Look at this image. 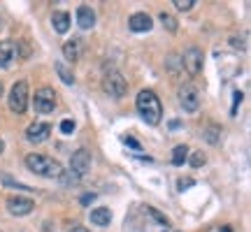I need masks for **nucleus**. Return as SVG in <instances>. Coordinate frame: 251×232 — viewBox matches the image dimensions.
<instances>
[{
  "label": "nucleus",
  "mask_w": 251,
  "mask_h": 232,
  "mask_svg": "<svg viewBox=\"0 0 251 232\" xmlns=\"http://www.w3.org/2000/svg\"><path fill=\"white\" fill-rule=\"evenodd\" d=\"M51 26H54L56 33L65 35V33L70 30V14H68V12H61V9H56L54 14H51Z\"/></svg>",
  "instance_id": "nucleus-14"
},
{
  "label": "nucleus",
  "mask_w": 251,
  "mask_h": 232,
  "mask_svg": "<svg viewBox=\"0 0 251 232\" xmlns=\"http://www.w3.org/2000/svg\"><path fill=\"white\" fill-rule=\"evenodd\" d=\"M163 232H165V230H163Z\"/></svg>",
  "instance_id": "nucleus-34"
},
{
  "label": "nucleus",
  "mask_w": 251,
  "mask_h": 232,
  "mask_svg": "<svg viewBox=\"0 0 251 232\" xmlns=\"http://www.w3.org/2000/svg\"><path fill=\"white\" fill-rule=\"evenodd\" d=\"M56 102H58V95L51 86H42V89L35 91V98H33V105H35L37 114H51L56 109Z\"/></svg>",
  "instance_id": "nucleus-5"
},
{
  "label": "nucleus",
  "mask_w": 251,
  "mask_h": 232,
  "mask_svg": "<svg viewBox=\"0 0 251 232\" xmlns=\"http://www.w3.org/2000/svg\"><path fill=\"white\" fill-rule=\"evenodd\" d=\"M188 162H191V167H202L207 162V158H205V153L202 151H188Z\"/></svg>",
  "instance_id": "nucleus-22"
},
{
  "label": "nucleus",
  "mask_w": 251,
  "mask_h": 232,
  "mask_svg": "<svg viewBox=\"0 0 251 232\" xmlns=\"http://www.w3.org/2000/svg\"><path fill=\"white\" fill-rule=\"evenodd\" d=\"M61 133L63 135H72V133H75V121H70V118L61 121Z\"/></svg>",
  "instance_id": "nucleus-25"
},
{
  "label": "nucleus",
  "mask_w": 251,
  "mask_h": 232,
  "mask_svg": "<svg viewBox=\"0 0 251 232\" xmlns=\"http://www.w3.org/2000/svg\"><path fill=\"white\" fill-rule=\"evenodd\" d=\"M0 95H2V81H0Z\"/></svg>",
  "instance_id": "nucleus-33"
},
{
  "label": "nucleus",
  "mask_w": 251,
  "mask_h": 232,
  "mask_svg": "<svg viewBox=\"0 0 251 232\" xmlns=\"http://www.w3.org/2000/svg\"><path fill=\"white\" fill-rule=\"evenodd\" d=\"M242 98H244V93L242 91H235L233 93V109H230V114H237V105H240V102H242Z\"/></svg>",
  "instance_id": "nucleus-26"
},
{
  "label": "nucleus",
  "mask_w": 251,
  "mask_h": 232,
  "mask_svg": "<svg viewBox=\"0 0 251 232\" xmlns=\"http://www.w3.org/2000/svg\"><path fill=\"white\" fill-rule=\"evenodd\" d=\"M81 56V40L79 37H72L68 40L65 45H63V58L68 63H77Z\"/></svg>",
  "instance_id": "nucleus-13"
},
{
  "label": "nucleus",
  "mask_w": 251,
  "mask_h": 232,
  "mask_svg": "<svg viewBox=\"0 0 251 232\" xmlns=\"http://www.w3.org/2000/svg\"><path fill=\"white\" fill-rule=\"evenodd\" d=\"M91 170V151L89 149H77L70 158V172H75V177H84Z\"/></svg>",
  "instance_id": "nucleus-8"
},
{
  "label": "nucleus",
  "mask_w": 251,
  "mask_h": 232,
  "mask_svg": "<svg viewBox=\"0 0 251 232\" xmlns=\"http://www.w3.org/2000/svg\"><path fill=\"white\" fill-rule=\"evenodd\" d=\"M70 232H91V230H86V228H81V225H75Z\"/></svg>",
  "instance_id": "nucleus-31"
},
{
  "label": "nucleus",
  "mask_w": 251,
  "mask_h": 232,
  "mask_svg": "<svg viewBox=\"0 0 251 232\" xmlns=\"http://www.w3.org/2000/svg\"><path fill=\"white\" fill-rule=\"evenodd\" d=\"M135 107L142 116V121L147 125H158L163 118V107H161V98L153 93V91L144 89L137 93V100H135Z\"/></svg>",
  "instance_id": "nucleus-1"
},
{
  "label": "nucleus",
  "mask_w": 251,
  "mask_h": 232,
  "mask_svg": "<svg viewBox=\"0 0 251 232\" xmlns=\"http://www.w3.org/2000/svg\"><path fill=\"white\" fill-rule=\"evenodd\" d=\"M207 232H233L230 225H214V228H209Z\"/></svg>",
  "instance_id": "nucleus-29"
},
{
  "label": "nucleus",
  "mask_w": 251,
  "mask_h": 232,
  "mask_svg": "<svg viewBox=\"0 0 251 232\" xmlns=\"http://www.w3.org/2000/svg\"><path fill=\"white\" fill-rule=\"evenodd\" d=\"M202 63H205V54H202V49H198V46H188L184 56H181V68L191 74V77H198L200 72H202Z\"/></svg>",
  "instance_id": "nucleus-6"
},
{
  "label": "nucleus",
  "mask_w": 251,
  "mask_h": 232,
  "mask_svg": "<svg viewBox=\"0 0 251 232\" xmlns=\"http://www.w3.org/2000/svg\"><path fill=\"white\" fill-rule=\"evenodd\" d=\"M14 54H17V58H21V61H28L30 58V45H28V40H19L17 45H14Z\"/></svg>",
  "instance_id": "nucleus-20"
},
{
  "label": "nucleus",
  "mask_w": 251,
  "mask_h": 232,
  "mask_svg": "<svg viewBox=\"0 0 251 232\" xmlns=\"http://www.w3.org/2000/svg\"><path fill=\"white\" fill-rule=\"evenodd\" d=\"M124 144H128V146H130V149H135V151H142L140 142H137V139H133V137H124Z\"/></svg>",
  "instance_id": "nucleus-28"
},
{
  "label": "nucleus",
  "mask_w": 251,
  "mask_h": 232,
  "mask_svg": "<svg viewBox=\"0 0 251 232\" xmlns=\"http://www.w3.org/2000/svg\"><path fill=\"white\" fill-rule=\"evenodd\" d=\"M102 91L107 93L109 98H114V100H121L128 93V81L124 79V74L117 70H112L107 72L105 77H102Z\"/></svg>",
  "instance_id": "nucleus-4"
},
{
  "label": "nucleus",
  "mask_w": 251,
  "mask_h": 232,
  "mask_svg": "<svg viewBox=\"0 0 251 232\" xmlns=\"http://www.w3.org/2000/svg\"><path fill=\"white\" fill-rule=\"evenodd\" d=\"M147 214L151 216V218H156V221H158L161 225H165V228H170V218H168V216H163L161 211H158V209H153V207H147Z\"/></svg>",
  "instance_id": "nucleus-23"
},
{
  "label": "nucleus",
  "mask_w": 251,
  "mask_h": 232,
  "mask_svg": "<svg viewBox=\"0 0 251 232\" xmlns=\"http://www.w3.org/2000/svg\"><path fill=\"white\" fill-rule=\"evenodd\" d=\"M26 167L37 177H47V179H61L63 177V165L54 158H49L45 153H28L26 156Z\"/></svg>",
  "instance_id": "nucleus-2"
},
{
  "label": "nucleus",
  "mask_w": 251,
  "mask_h": 232,
  "mask_svg": "<svg viewBox=\"0 0 251 232\" xmlns=\"http://www.w3.org/2000/svg\"><path fill=\"white\" fill-rule=\"evenodd\" d=\"M193 184H196L193 179H179V181H177V190H181V193H184V188H191Z\"/></svg>",
  "instance_id": "nucleus-27"
},
{
  "label": "nucleus",
  "mask_w": 251,
  "mask_h": 232,
  "mask_svg": "<svg viewBox=\"0 0 251 232\" xmlns=\"http://www.w3.org/2000/svg\"><path fill=\"white\" fill-rule=\"evenodd\" d=\"M28 100H30V93H28V81H17L12 91H9V98H7V105L14 114H26L28 109Z\"/></svg>",
  "instance_id": "nucleus-3"
},
{
  "label": "nucleus",
  "mask_w": 251,
  "mask_h": 232,
  "mask_svg": "<svg viewBox=\"0 0 251 232\" xmlns=\"http://www.w3.org/2000/svg\"><path fill=\"white\" fill-rule=\"evenodd\" d=\"M205 142L207 144H219L221 142V125H216V123H209L205 128Z\"/></svg>",
  "instance_id": "nucleus-17"
},
{
  "label": "nucleus",
  "mask_w": 251,
  "mask_h": 232,
  "mask_svg": "<svg viewBox=\"0 0 251 232\" xmlns=\"http://www.w3.org/2000/svg\"><path fill=\"white\" fill-rule=\"evenodd\" d=\"M172 5L179 9V12H188V9H193L196 0H172Z\"/></svg>",
  "instance_id": "nucleus-24"
},
{
  "label": "nucleus",
  "mask_w": 251,
  "mask_h": 232,
  "mask_svg": "<svg viewBox=\"0 0 251 232\" xmlns=\"http://www.w3.org/2000/svg\"><path fill=\"white\" fill-rule=\"evenodd\" d=\"M91 223H93V225H100V228L109 225V223H112V211H109L107 207H98V209H91Z\"/></svg>",
  "instance_id": "nucleus-16"
},
{
  "label": "nucleus",
  "mask_w": 251,
  "mask_h": 232,
  "mask_svg": "<svg viewBox=\"0 0 251 232\" xmlns=\"http://www.w3.org/2000/svg\"><path fill=\"white\" fill-rule=\"evenodd\" d=\"M179 105L184 107V112H198L200 107V91L191 81L179 86Z\"/></svg>",
  "instance_id": "nucleus-7"
},
{
  "label": "nucleus",
  "mask_w": 251,
  "mask_h": 232,
  "mask_svg": "<svg viewBox=\"0 0 251 232\" xmlns=\"http://www.w3.org/2000/svg\"><path fill=\"white\" fill-rule=\"evenodd\" d=\"M33 209H35V202L30 197H21V195L7 197V211L12 216H28Z\"/></svg>",
  "instance_id": "nucleus-9"
},
{
  "label": "nucleus",
  "mask_w": 251,
  "mask_h": 232,
  "mask_svg": "<svg viewBox=\"0 0 251 232\" xmlns=\"http://www.w3.org/2000/svg\"><path fill=\"white\" fill-rule=\"evenodd\" d=\"M77 26L81 30H89V28L96 26V12L89 7V5H79L77 7Z\"/></svg>",
  "instance_id": "nucleus-12"
},
{
  "label": "nucleus",
  "mask_w": 251,
  "mask_h": 232,
  "mask_svg": "<svg viewBox=\"0 0 251 232\" xmlns=\"http://www.w3.org/2000/svg\"><path fill=\"white\" fill-rule=\"evenodd\" d=\"M14 42L12 40H0V68H7L14 61Z\"/></svg>",
  "instance_id": "nucleus-15"
},
{
  "label": "nucleus",
  "mask_w": 251,
  "mask_h": 232,
  "mask_svg": "<svg viewBox=\"0 0 251 232\" xmlns=\"http://www.w3.org/2000/svg\"><path fill=\"white\" fill-rule=\"evenodd\" d=\"M5 153V142H2V137H0V156Z\"/></svg>",
  "instance_id": "nucleus-32"
},
{
  "label": "nucleus",
  "mask_w": 251,
  "mask_h": 232,
  "mask_svg": "<svg viewBox=\"0 0 251 232\" xmlns=\"http://www.w3.org/2000/svg\"><path fill=\"white\" fill-rule=\"evenodd\" d=\"M49 135H51V125L45 123V121H35V123L28 125L26 130V139L30 144H42L49 139Z\"/></svg>",
  "instance_id": "nucleus-10"
},
{
  "label": "nucleus",
  "mask_w": 251,
  "mask_h": 232,
  "mask_svg": "<svg viewBox=\"0 0 251 232\" xmlns=\"http://www.w3.org/2000/svg\"><path fill=\"white\" fill-rule=\"evenodd\" d=\"M128 28H130L133 33H149L153 28V21L147 12H135L133 17L128 19Z\"/></svg>",
  "instance_id": "nucleus-11"
},
{
  "label": "nucleus",
  "mask_w": 251,
  "mask_h": 232,
  "mask_svg": "<svg viewBox=\"0 0 251 232\" xmlns=\"http://www.w3.org/2000/svg\"><path fill=\"white\" fill-rule=\"evenodd\" d=\"M161 23H163V28H168V30H170V33H177V19L172 17V14H168V12H161Z\"/></svg>",
  "instance_id": "nucleus-21"
},
{
  "label": "nucleus",
  "mask_w": 251,
  "mask_h": 232,
  "mask_svg": "<svg viewBox=\"0 0 251 232\" xmlns=\"http://www.w3.org/2000/svg\"><path fill=\"white\" fill-rule=\"evenodd\" d=\"M186 161H188V146H186V144H179V146H175V151H172V165L181 167V165H184Z\"/></svg>",
  "instance_id": "nucleus-18"
},
{
  "label": "nucleus",
  "mask_w": 251,
  "mask_h": 232,
  "mask_svg": "<svg viewBox=\"0 0 251 232\" xmlns=\"http://www.w3.org/2000/svg\"><path fill=\"white\" fill-rule=\"evenodd\" d=\"M56 72H58V77H61L63 84H68V86L75 84V74H72V70H68V65H65L63 61L56 63Z\"/></svg>",
  "instance_id": "nucleus-19"
},
{
  "label": "nucleus",
  "mask_w": 251,
  "mask_h": 232,
  "mask_svg": "<svg viewBox=\"0 0 251 232\" xmlns=\"http://www.w3.org/2000/svg\"><path fill=\"white\" fill-rule=\"evenodd\" d=\"M93 200H96V195H93V193H91V195H84V197H81V202H84V205H89V202H93Z\"/></svg>",
  "instance_id": "nucleus-30"
}]
</instances>
